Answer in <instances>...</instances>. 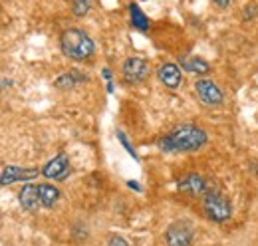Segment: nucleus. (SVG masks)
<instances>
[{
    "label": "nucleus",
    "mask_w": 258,
    "mask_h": 246,
    "mask_svg": "<svg viewBox=\"0 0 258 246\" xmlns=\"http://www.w3.org/2000/svg\"><path fill=\"white\" fill-rule=\"evenodd\" d=\"M205 143H207V131L195 125H181L157 141L159 149L165 153H189L201 149Z\"/></svg>",
    "instance_id": "f257e3e1"
},
{
    "label": "nucleus",
    "mask_w": 258,
    "mask_h": 246,
    "mask_svg": "<svg viewBox=\"0 0 258 246\" xmlns=\"http://www.w3.org/2000/svg\"><path fill=\"white\" fill-rule=\"evenodd\" d=\"M60 48L64 52L66 58L76 61H84L94 56V40L86 34L84 30L78 28H70L60 36Z\"/></svg>",
    "instance_id": "f03ea898"
},
{
    "label": "nucleus",
    "mask_w": 258,
    "mask_h": 246,
    "mask_svg": "<svg viewBox=\"0 0 258 246\" xmlns=\"http://www.w3.org/2000/svg\"><path fill=\"white\" fill-rule=\"evenodd\" d=\"M203 209L209 215V218H213L217 222H223V220L230 218V215H232L230 201L226 199V195H223L217 187H209V191L205 193V197H203Z\"/></svg>",
    "instance_id": "7ed1b4c3"
},
{
    "label": "nucleus",
    "mask_w": 258,
    "mask_h": 246,
    "mask_svg": "<svg viewBox=\"0 0 258 246\" xmlns=\"http://www.w3.org/2000/svg\"><path fill=\"white\" fill-rule=\"evenodd\" d=\"M165 240L169 246H189L193 240V226L187 220H177L167 228Z\"/></svg>",
    "instance_id": "20e7f679"
},
{
    "label": "nucleus",
    "mask_w": 258,
    "mask_h": 246,
    "mask_svg": "<svg viewBox=\"0 0 258 246\" xmlns=\"http://www.w3.org/2000/svg\"><path fill=\"white\" fill-rule=\"evenodd\" d=\"M195 92L199 95V99L205 103V105H209V107H217V105H221L223 103V92H221V88L215 84V82H211V80H207V78H203V80H197V84H195Z\"/></svg>",
    "instance_id": "39448f33"
},
{
    "label": "nucleus",
    "mask_w": 258,
    "mask_h": 246,
    "mask_svg": "<svg viewBox=\"0 0 258 246\" xmlns=\"http://www.w3.org/2000/svg\"><path fill=\"white\" fill-rule=\"evenodd\" d=\"M123 80L129 86H135V84H141L147 76H149V64L143 60V58H129L123 64Z\"/></svg>",
    "instance_id": "423d86ee"
},
{
    "label": "nucleus",
    "mask_w": 258,
    "mask_h": 246,
    "mask_svg": "<svg viewBox=\"0 0 258 246\" xmlns=\"http://www.w3.org/2000/svg\"><path fill=\"white\" fill-rule=\"evenodd\" d=\"M34 177H38V169H24V167H16V165H8L2 175H0V184L18 183V181H32Z\"/></svg>",
    "instance_id": "0eeeda50"
},
{
    "label": "nucleus",
    "mask_w": 258,
    "mask_h": 246,
    "mask_svg": "<svg viewBox=\"0 0 258 246\" xmlns=\"http://www.w3.org/2000/svg\"><path fill=\"white\" fill-rule=\"evenodd\" d=\"M70 173V161H68V155H58L54 157L52 161H48L42 169V175L48 177V179H56V181H62L68 177Z\"/></svg>",
    "instance_id": "6e6552de"
},
{
    "label": "nucleus",
    "mask_w": 258,
    "mask_h": 246,
    "mask_svg": "<svg viewBox=\"0 0 258 246\" xmlns=\"http://www.w3.org/2000/svg\"><path fill=\"white\" fill-rule=\"evenodd\" d=\"M157 76H159L163 86L169 88V90H177L181 86V80H183L181 68L177 64H163L161 68L157 70Z\"/></svg>",
    "instance_id": "1a4fd4ad"
},
{
    "label": "nucleus",
    "mask_w": 258,
    "mask_h": 246,
    "mask_svg": "<svg viewBox=\"0 0 258 246\" xmlns=\"http://www.w3.org/2000/svg\"><path fill=\"white\" fill-rule=\"evenodd\" d=\"M209 187H211V184L207 183L201 175H197V173L187 175V177L181 179V183H179V189H181L183 193H189L191 197H205V193L209 191Z\"/></svg>",
    "instance_id": "9d476101"
},
{
    "label": "nucleus",
    "mask_w": 258,
    "mask_h": 246,
    "mask_svg": "<svg viewBox=\"0 0 258 246\" xmlns=\"http://www.w3.org/2000/svg\"><path fill=\"white\" fill-rule=\"evenodd\" d=\"M18 201H20V207L24 209V211H38L40 207H42V203H40V195H38V187L36 184H26V187H22V191L18 193Z\"/></svg>",
    "instance_id": "9b49d317"
},
{
    "label": "nucleus",
    "mask_w": 258,
    "mask_h": 246,
    "mask_svg": "<svg viewBox=\"0 0 258 246\" xmlns=\"http://www.w3.org/2000/svg\"><path fill=\"white\" fill-rule=\"evenodd\" d=\"M82 82H88V76L82 74L80 70H70V72L62 74V76L56 80V88H60V90H70V88H74L76 84H82Z\"/></svg>",
    "instance_id": "f8f14e48"
},
{
    "label": "nucleus",
    "mask_w": 258,
    "mask_h": 246,
    "mask_svg": "<svg viewBox=\"0 0 258 246\" xmlns=\"http://www.w3.org/2000/svg\"><path fill=\"white\" fill-rule=\"evenodd\" d=\"M38 195H40V203L42 207L50 209L60 201V191L54 184H38Z\"/></svg>",
    "instance_id": "ddd939ff"
},
{
    "label": "nucleus",
    "mask_w": 258,
    "mask_h": 246,
    "mask_svg": "<svg viewBox=\"0 0 258 246\" xmlns=\"http://www.w3.org/2000/svg\"><path fill=\"white\" fill-rule=\"evenodd\" d=\"M181 68L185 72H191V74H209V64L201 60L199 56H183L181 58Z\"/></svg>",
    "instance_id": "4468645a"
},
{
    "label": "nucleus",
    "mask_w": 258,
    "mask_h": 246,
    "mask_svg": "<svg viewBox=\"0 0 258 246\" xmlns=\"http://www.w3.org/2000/svg\"><path fill=\"white\" fill-rule=\"evenodd\" d=\"M129 16H131V24L141 32L149 30V18L143 14V10L137 4H129Z\"/></svg>",
    "instance_id": "2eb2a0df"
},
{
    "label": "nucleus",
    "mask_w": 258,
    "mask_h": 246,
    "mask_svg": "<svg viewBox=\"0 0 258 246\" xmlns=\"http://www.w3.org/2000/svg\"><path fill=\"white\" fill-rule=\"evenodd\" d=\"M90 8H92V0H72V12L78 18L86 16L90 12Z\"/></svg>",
    "instance_id": "dca6fc26"
},
{
    "label": "nucleus",
    "mask_w": 258,
    "mask_h": 246,
    "mask_svg": "<svg viewBox=\"0 0 258 246\" xmlns=\"http://www.w3.org/2000/svg\"><path fill=\"white\" fill-rule=\"evenodd\" d=\"M117 139H119V143L125 147V151H127V153L131 155L133 159H137V153L133 151V147H131V143L127 141V137H125V133H123V131H117Z\"/></svg>",
    "instance_id": "f3484780"
},
{
    "label": "nucleus",
    "mask_w": 258,
    "mask_h": 246,
    "mask_svg": "<svg viewBox=\"0 0 258 246\" xmlns=\"http://www.w3.org/2000/svg\"><path fill=\"white\" fill-rule=\"evenodd\" d=\"M105 246H129V244L125 242V238H121V236L113 234V236H109V240H107V244Z\"/></svg>",
    "instance_id": "a211bd4d"
},
{
    "label": "nucleus",
    "mask_w": 258,
    "mask_h": 246,
    "mask_svg": "<svg viewBox=\"0 0 258 246\" xmlns=\"http://www.w3.org/2000/svg\"><path fill=\"white\" fill-rule=\"evenodd\" d=\"M254 14H258L256 6H252V4L250 6H244V18H252Z\"/></svg>",
    "instance_id": "6ab92c4d"
},
{
    "label": "nucleus",
    "mask_w": 258,
    "mask_h": 246,
    "mask_svg": "<svg viewBox=\"0 0 258 246\" xmlns=\"http://www.w3.org/2000/svg\"><path fill=\"white\" fill-rule=\"evenodd\" d=\"M213 2H217L221 8H226V6H228V0H213Z\"/></svg>",
    "instance_id": "aec40b11"
},
{
    "label": "nucleus",
    "mask_w": 258,
    "mask_h": 246,
    "mask_svg": "<svg viewBox=\"0 0 258 246\" xmlns=\"http://www.w3.org/2000/svg\"><path fill=\"white\" fill-rule=\"evenodd\" d=\"M129 187H131V189H135V191H141V187L135 183V181H129Z\"/></svg>",
    "instance_id": "412c9836"
}]
</instances>
